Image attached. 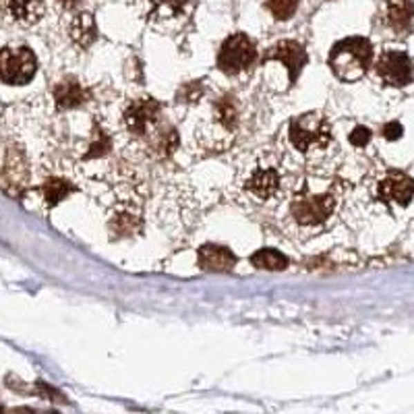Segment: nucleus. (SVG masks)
<instances>
[{
  "mask_svg": "<svg viewBox=\"0 0 414 414\" xmlns=\"http://www.w3.org/2000/svg\"><path fill=\"white\" fill-rule=\"evenodd\" d=\"M2 10L23 25H33L44 15V0H0Z\"/></svg>",
  "mask_w": 414,
  "mask_h": 414,
  "instance_id": "nucleus-12",
  "label": "nucleus"
},
{
  "mask_svg": "<svg viewBox=\"0 0 414 414\" xmlns=\"http://www.w3.org/2000/svg\"><path fill=\"white\" fill-rule=\"evenodd\" d=\"M265 6L270 8V12L276 19L286 21V19H290L297 12L299 0H265Z\"/></svg>",
  "mask_w": 414,
  "mask_h": 414,
  "instance_id": "nucleus-19",
  "label": "nucleus"
},
{
  "mask_svg": "<svg viewBox=\"0 0 414 414\" xmlns=\"http://www.w3.org/2000/svg\"><path fill=\"white\" fill-rule=\"evenodd\" d=\"M236 263V255L220 245H203L199 249V265L207 272H228Z\"/></svg>",
  "mask_w": 414,
  "mask_h": 414,
  "instance_id": "nucleus-11",
  "label": "nucleus"
},
{
  "mask_svg": "<svg viewBox=\"0 0 414 414\" xmlns=\"http://www.w3.org/2000/svg\"><path fill=\"white\" fill-rule=\"evenodd\" d=\"M334 207H336V201L332 195H299L292 201L290 211L299 224L317 226L332 216Z\"/></svg>",
  "mask_w": 414,
  "mask_h": 414,
  "instance_id": "nucleus-5",
  "label": "nucleus"
},
{
  "mask_svg": "<svg viewBox=\"0 0 414 414\" xmlns=\"http://www.w3.org/2000/svg\"><path fill=\"white\" fill-rule=\"evenodd\" d=\"M278 187H280V176H278V172L272 170V168L257 170V172L249 178V182H247V189H249L255 197H259V199H263V201L272 199V197L276 195Z\"/></svg>",
  "mask_w": 414,
  "mask_h": 414,
  "instance_id": "nucleus-13",
  "label": "nucleus"
},
{
  "mask_svg": "<svg viewBox=\"0 0 414 414\" xmlns=\"http://www.w3.org/2000/svg\"><path fill=\"white\" fill-rule=\"evenodd\" d=\"M60 6H64V8H73V6H77V4H81L83 0H56Z\"/></svg>",
  "mask_w": 414,
  "mask_h": 414,
  "instance_id": "nucleus-23",
  "label": "nucleus"
},
{
  "mask_svg": "<svg viewBox=\"0 0 414 414\" xmlns=\"http://www.w3.org/2000/svg\"><path fill=\"white\" fill-rule=\"evenodd\" d=\"M379 77L394 87H404L414 79V64L408 54L398 50H388L377 60Z\"/></svg>",
  "mask_w": 414,
  "mask_h": 414,
  "instance_id": "nucleus-6",
  "label": "nucleus"
},
{
  "mask_svg": "<svg viewBox=\"0 0 414 414\" xmlns=\"http://www.w3.org/2000/svg\"><path fill=\"white\" fill-rule=\"evenodd\" d=\"M255 44L245 33L230 35L218 54V68L226 75H238L241 70L249 68L255 62Z\"/></svg>",
  "mask_w": 414,
  "mask_h": 414,
  "instance_id": "nucleus-3",
  "label": "nucleus"
},
{
  "mask_svg": "<svg viewBox=\"0 0 414 414\" xmlns=\"http://www.w3.org/2000/svg\"><path fill=\"white\" fill-rule=\"evenodd\" d=\"M402 133H404V129H402V124H400V122H390V124H386V126H384V137H386V139H390V141H396V139H400V137H402Z\"/></svg>",
  "mask_w": 414,
  "mask_h": 414,
  "instance_id": "nucleus-22",
  "label": "nucleus"
},
{
  "mask_svg": "<svg viewBox=\"0 0 414 414\" xmlns=\"http://www.w3.org/2000/svg\"><path fill=\"white\" fill-rule=\"evenodd\" d=\"M187 0H151V19H174L185 10Z\"/></svg>",
  "mask_w": 414,
  "mask_h": 414,
  "instance_id": "nucleus-18",
  "label": "nucleus"
},
{
  "mask_svg": "<svg viewBox=\"0 0 414 414\" xmlns=\"http://www.w3.org/2000/svg\"><path fill=\"white\" fill-rule=\"evenodd\" d=\"M413 195L414 180L404 172H392L379 185V197L384 201H394L398 205H408Z\"/></svg>",
  "mask_w": 414,
  "mask_h": 414,
  "instance_id": "nucleus-9",
  "label": "nucleus"
},
{
  "mask_svg": "<svg viewBox=\"0 0 414 414\" xmlns=\"http://www.w3.org/2000/svg\"><path fill=\"white\" fill-rule=\"evenodd\" d=\"M373 60V48L367 37H346L338 41L330 52V66L342 81L361 79Z\"/></svg>",
  "mask_w": 414,
  "mask_h": 414,
  "instance_id": "nucleus-1",
  "label": "nucleus"
},
{
  "mask_svg": "<svg viewBox=\"0 0 414 414\" xmlns=\"http://www.w3.org/2000/svg\"><path fill=\"white\" fill-rule=\"evenodd\" d=\"M54 100L58 108L68 110V108L79 106L85 100V91L77 79H64L54 87Z\"/></svg>",
  "mask_w": 414,
  "mask_h": 414,
  "instance_id": "nucleus-15",
  "label": "nucleus"
},
{
  "mask_svg": "<svg viewBox=\"0 0 414 414\" xmlns=\"http://www.w3.org/2000/svg\"><path fill=\"white\" fill-rule=\"evenodd\" d=\"M73 191H75V187L70 182H66V180H60V178H50L41 187L44 199H46V203L50 207L56 205V203H60L62 199H66Z\"/></svg>",
  "mask_w": 414,
  "mask_h": 414,
  "instance_id": "nucleus-17",
  "label": "nucleus"
},
{
  "mask_svg": "<svg viewBox=\"0 0 414 414\" xmlns=\"http://www.w3.org/2000/svg\"><path fill=\"white\" fill-rule=\"evenodd\" d=\"M160 114H162V106L156 100L141 97V100H135L126 106L122 120H124V126L133 135H145L151 126L158 124Z\"/></svg>",
  "mask_w": 414,
  "mask_h": 414,
  "instance_id": "nucleus-7",
  "label": "nucleus"
},
{
  "mask_svg": "<svg viewBox=\"0 0 414 414\" xmlns=\"http://www.w3.org/2000/svg\"><path fill=\"white\" fill-rule=\"evenodd\" d=\"M263 60H280V62H284L286 68H288L290 83H294L299 79L301 70L305 68V64L309 62V54L305 52V48L299 41L284 39V41L272 46Z\"/></svg>",
  "mask_w": 414,
  "mask_h": 414,
  "instance_id": "nucleus-8",
  "label": "nucleus"
},
{
  "mask_svg": "<svg viewBox=\"0 0 414 414\" xmlns=\"http://www.w3.org/2000/svg\"><path fill=\"white\" fill-rule=\"evenodd\" d=\"M37 70L35 54L21 48H2L0 50V81L6 85H25L33 79Z\"/></svg>",
  "mask_w": 414,
  "mask_h": 414,
  "instance_id": "nucleus-2",
  "label": "nucleus"
},
{
  "mask_svg": "<svg viewBox=\"0 0 414 414\" xmlns=\"http://www.w3.org/2000/svg\"><path fill=\"white\" fill-rule=\"evenodd\" d=\"M369 141H371V131H369L367 126H357V129L350 133V143L357 145V147H365Z\"/></svg>",
  "mask_w": 414,
  "mask_h": 414,
  "instance_id": "nucleus-21",
  "label": "nucleus"
},
{
  "mask_svg": "<svg viewBox=\"0 0 414 414\" xmlns=\"http://www.w3.org/2000/svg\"><path fill=\"white\" fill-rule=\"evenodd\" d=\"M139 226H141V222H139V218L135 216V214H131V211H126V214H118L116 218H114V222H112V230L114 232H118V234H131V232H135V230H139Z\"/></svg>",
  "mask_w": 414,
  "mask_h": 414,
  "instance_id": "nucleus-20",
  "label": "nucleus"
},
{
  "mask_svg": "<svg viewBox=\"0 0 414 414\" xmlns=\"http://www.w3.org/2000/svg\"><path fill=\"white\" fill-rule=\"evenodd\" d=\"M384 19L396 33H408L414 23L413 0H386Z\"/></svg>",
  "mask_w": 414,
  "mask_h": 414,
  "instance_id": "nucleus-10",
  "label": "nucleus"
},
{
  "mask_svg": "<svg viewBox=\"0 0 414 414\" xmlns=\"http://www.w3.org/2000/svg\"><path fill=\"white\" fill-rule=\"evenodd\" d=\"M251 263L257 270H267V272H282L288 267V257L282 255L276 249H261L251 255Z\"/></svg>",
  "mask_w": 414,
  "mask_h": 414,
  "instance_id": "nucleus-16",
  "label": "nucleus"
},
{
  "mask_svg": "<svg viewBox=\"0 0 414 414\" xmlns=\"http://www.w3.org/2000/svg\"><path fill=\"white\" fill-rule=\"evenodd\" d=\"M97 37V27L93 21V15L89 12H81L73 19L70 23V39L81 46V48H89Z\"/></svg>",
  "mask_w": 414,
  "mask_h": 414,
  "instance_id": "nucleus-14",
  "label": "nucleus"
},
{
  "mask_svg": "<svg viewBox=\"0 0 414 414\" xmlns=\"http://www.w3.org/2000/svg\"><path fill=\"white\" fill-rule=\"evenodd\" d=\"M290 139L297 149L309 151L315 147H323L330 141V124L323 116L311 112L294 118L290 122Z\"/></svg>",
  "mask_w": 414,
  "mask_h": 414,
  "instance_id": "nucleus-4",
  "label": "nucleus"
}]
</instances>
